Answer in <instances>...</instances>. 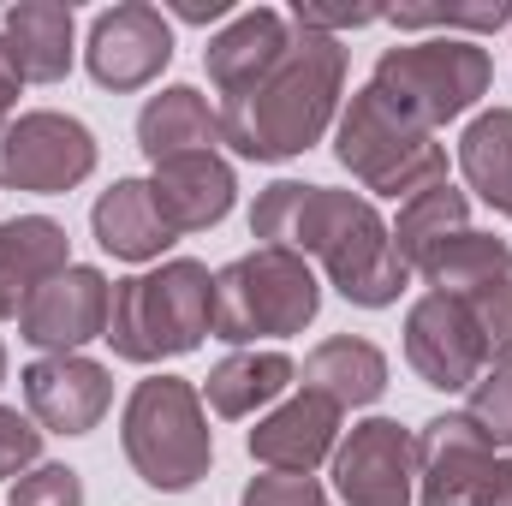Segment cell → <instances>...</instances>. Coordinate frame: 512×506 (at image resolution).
Instances as JSON below:
<instances>
[{
  "label": "cell",
  "mask_w": 512,
  "mask_h": 506,
  "mask_svg": "<svg viewBox=\"0 0 512 506\" xmlns=\"http://www.w3.org/2000/svg\"><path fill=\"white\" fill-rule=\"evenodd\" d=\"M251 233L262 245H280L292 256H316L328 268V280L340 286V298L364 304V310H387L411 280V268L393 251V233L376 215V203L352 197V191L280 179L256 197Z\"/></svg>",
  "instance_id": "cell-1"
},
{
  "label": "cell",
  "mask_w": 512,
  "mask_h": 506,
  "mask_svg": "<svg viewBox=\"0 0 512 506\" xmlns=\"http://www.w3.org/2000/svg\"><path fill=\"white\" fill-rule=\"evenodd\" d=\"M340 90H346L340 36L292 24V42L280 48V60L215 108L221 143H233L245 161H292L310 143H322V131L334 126Z\"/></svg>",
  "instance_id": "cell-2"
},
{
  "label": "cell",
  "mask_w": 512,
  "mask_h": 506,
  "mask_svg": "<svg viewBox=\"0 0 512 506\" xmlns=\"http://www.w3.org/2000/svg\"><path fill=\"white\" fill-rule=\"evenodd\" d=\"M215 334V274L191 256H173L149 274L114 280V310H108V346L126 364H161L185 358Z\"/></svg>",
  "instance_id": "cell-3"
},
{
  "label": "cell",
  "mask_w": 512,
  "mask_h": 506,
  "mask_svg": "<svg viewBox=\"0 0 512 506\" xmlns=\"http://www.w3.org/2000/svg\"><path fill=\"white\" fill-rule=\"evenodd\" d=\"M120 441H126L131 471L149 489H167V495L203 483L209 465H215V435H209L203 393L179 376H149L131 387Z\"/></svg>",
  "instance_id": "cell-4"
},
{
  "label": "cell",
  "mask_w": 512,
  "mask_h": 506,
  "mask_svg": "<svg viewBox=\"0 0 512 506\" xmlns=\"http://www.w3.org/2000/svg\"><path fill=\"white\" fill-rule=\"evenodd\" d=\"M316 310H322V286L310 262L280 245H256L251 256H233L215 274V340L227 346L304 334Z\"/></svg>",
  "instance_id": "cell-5"
},
{
  "label": "cell",
  "mask_w": 512,
  "mask_h": 506,
  "mask_svg": "<svg viewBox=\"0 0 512 506\" xmlns=\"http://www.w3.org/2000/svg\"><path fill=\"white\" fill-rule=\"evenodd\" d=\"M334 155L364 191H382V197H417L429 185H447V149L435 143V131L399 114L376 84L352 96Z\"/></svg>",
  "instance_id": "cell-6"
},
{
  "label": "cell",
  "mask_w": 512,
  "mask_h": 506,
  "mask_svg": "<svg viewBox=\"0 0 512 506\" xmlns=\"http://www.w3.org/2000/svg\"><path fill=\"white\" fill-rule=\"evenodd\" d=\"M387 102L399 114H411L417 126L441 131L447 120L471 114L489 84H495V66L477 42H453V36H429V42H405V48H387L376 60V78Z\"/></svg>",
  "instance_id": "cell-7"
},
{
  "label": "cell",
  "mask_w": 512,
  "mask_h": 506,
  "mask_svg": "<svg viewBox=\"0 0 512 506\" xmlns=\"http://www.w3.org/2000/svg\"><path fill=\"white\" fill-rule=\"evenodd\" d=\"M90 173H96V137L72 114L36 108V114H18L0 131V185L6 191L60 197L72 185H84Z\"/></svg>",
  "instance_id": "cell-8"
},
{
  "label": "cell",
  "mask_w": 512,
  "mask_h": 506,
  "mask_svg": "<svg viewBox=\"0 0 512 506\" xmlns=\"http://www.w3.org/2000/svg\"><path fill=\"white\" fill-rule=\"evenodd\" d=\"M495 441L465 417H435L417 435V501L423 506H483L495 483Z\"/></svg>",
  "instance_id": "cell-9"
},
{
  "label": "cell",
  "mask_w": 512,
  "mask_h": 506,
  "mask_svg": "<svg viewBox=\"0 0 512 506\" xmlns=\"http://www.w3.org/2000/svg\"><path fill=\"white\" fill-rule=\"evenodd\" d=\"M84 60H90V78H96L102 90H114V96L155 84V78L167 72V60H173V30H167L161 6L126 0V6L96 12Z\"/></svg>",
  "instance_id": "cell-10"
},
{
  "label": "cell",
  "mask_w": 512,
  "mask_h": 506,
  "mask_svg": "<svg viewBox=\"0 0 512 506\" xmlns=\"http://www.w3.org/2000/svg\"><path fill=\"white\" fill-rule=\"evenodd\" d=\"M108 310H114V286L102 268H60L24 310H18V334L30 346H42L48 358H66L78 352L84 340H102L108 334Z\"/></svg>",
  "instance_id": "cell-11"
},
{
  "label": "cell",
  "mask_w": 512,
  "mask_h": 506,
  "mask_svg": "<svg viewBox=\"0 0 512 506\" xmlns=\"http://www.w3.org/2000/svg\"><path fill=\"white\" fill-rule=\"evenodd\" d=\"M334 489L346 506H411L417 495V441L393 423H358L334 453Z\"/></svg>",
  "instance_id": "cell-12"
},
{
  "label": "cell",
  "mask_w": 512,
  "mask_h": 506,
  "mask_svg": "<svg viewBox=\"0 0 512 506\" xmlns=\"http://www.w3.org/2000/svg\"><path fill=\"white\" fill-rule=\"evenodd\" d=\"M405 358L423 376V387H441V393L477 387L483 381V340H477L465 298H441V292L417 298L405 316Z\"/></svg>",
  "instance_id": "cell-13"
},
{
  "label": "cell",
  "mask_w": 512,
  "mask_h": 506,
  "mask_svg": "<svg viewBox=\"0 0 512 506\" xmlns=\"http://www.w3.org/2000/svg\"><path fill=\"white\" fill-rule=\"evenodd\" d=\"M24 405H30V423L42 435H90L108 405H114V376L96 364V358H36L24 370Z\"/></svg>",
  "instance_id": "cell-14"
},
{
  "label": "cell",
  "mask_w": 512,
  "mask_h": 506,
  "mask_svg": "<svg viewBox=\"0 0 512 506\" xmlns=\"http://www.w3.org/2000/svg\"><path fill=\"white\" fill-rule=\"evenodd\" d=\"M334 435H340V405L304 387L251 429V459L286 477H310L334 453Z\"/></svg>",
  "instance_id": "cell-15"
},
{
  "label": "cell",
  "mask_w": 512,
  "mask_h": 506,
  "mask_svg": "<svg viewBox=\"0 0 512 506\" xmlns=\"http://www.w3.org/2000/svg\"><path fill=\"white\" fill-rule=\"evenodd\" d=\"M149 191H155L161 215L173 221V233H209V227L227 221L239 185H233V167L215 149H197V155L161 161L155 179H149Z\"/></svg>",
  "instance_id": "cell-16"
},
{
  "label": "cell",
  "mask_w": 512,
  "mask_h": 506,
  "mask_svg": "<svg viewBox=\"0 0 512 506\" xmlns=\"http://www.w3.org/2000/svg\"><path fill=\"white\" fill-rule=\"evenodd\" d=\"M60 268H72V239L48 215H18L0 227V316H18Z\"/></svg>",
  "instance_id": "cell-17"
},
{
  "label": "cell",
  "mask_w": 512,
  "mask_h": 506,
  "mask_svg": "<svg viewBox=\"0 0 512 506\" xmlns=\"http://www.w3.org/2000/svg\"><path fill=\"white\" fill-rule=\"evenodd\" d=\"M292 42V18L286 12H274V6H256V12H239L209 48H203V66H209V84H215V96L227 102V96H239L245 84H256L274 60H280V48Z\"/></svg>",
  "instance_id": "cell-18"
},
{
  "label": "cell",
  "mask_w": 512,
  "mask_h": 506,
  "mask_svg": "<svg viewBox=\"0 0 512 506\" xmlns=\"http://www.w3.org/2000/svg\"><path fill=\"white\" fill-rule=\"evenodd\" d=\"M90 227H96V245L108 256H120V262H155L179 239L173 221L161 215L149 179H120L114 191H102L96 209H90Z\"/></svg>",
  "instance_id": "cell-19"
},
{
  "label": "cell",
  "mask_w": 512,
  "mask_h": 506,
  "mask_svg": "<svg viewBox=\"0 0 512 506\" xmlns=\"http://www.w3.org/2000/svg\"><path fill=\"white\" fill-rule=\"evenodd\" d=\"M221 143V114L191 90V84H173L161 96L143 102L137 114V149L161 167L173 155H197V149H215Z\"/></svg>",
  "instance_id": "cell-20"
},
{
  "label": "cell",
  "mask_w": 512,
  "mask_h": 506,
  "mask_svg": "<svg viewBox=\"0 0 512 506\" xmlns=\"http://www.w3.org/2000/svg\"><path fill=\"white\" fill-rule=\"evenodd\" d=\"M6 48L30 84H60L72 72V6L60 0H18L6 12Z\"/></svg>",
  "instance_id": "cell-21"
},
{
  "label": "cell",
  "mask_w": 512,
  "mask_h": 506,
  "mask_svg": "<svg viewBox=\"0 0 512 506\" xmlns=\"http://www.w3.org/2000/svg\"><path fill=\"white\" fill-rule=\"evenodd\" d=\"M304 387L322 393V399H334L340 411H346V405H376L387 393L382 346H370V340H358V334L322 340V346L304 358Z\"/></svg>",
  "instance_id": "cell-22"
},
{
  "label": "cell",
  "mask_w": 512,
  "mask_h": 506,
  "mask_svg": "<svg viewBox=\"0 0 512 506\" xmlns=\"http://www.w3.org/2000/svg\"><path fill=\"white\" fill-rule=\"evenodd\" d=\"M292 358L286 352H233V358H221L209 381H203V399H209V411L215 417H251L262 405H274L286 387H292Z\"/></svg>",
  "instance_id": "cell-23"
},
{
  "label": "cell",
  "mask_w": 512,
  "mask_h": 506,
  "mask_svg": "<svg viewBox=\"0 0 512 506\" xmlns=\"http://www.w3.org/2000/svg\"><path fill=\"white\" fill-rule=\"evenodd\" d=\"M387 233H393V251H399L405 268H423L447 239L471 233V203H465V191H453V185H429V191H417V197L399 203V221H393Z\"/></svg>",
  "instance_id": "cell-24"
},
{
  "label": "cell",
  "mask_w": 512,
  "mask_h": 506,
  "mask_svg": "<svg viewBox=\"0 0 512 506\" xmlns=\"http://www.w3.org/2000/svg\"><path fill=\"white\" fill-rule=\"evenodd\" d=\"M459 173H465V185L489 209H501L512 221V108H489V114H477L465 126V137H459Z\"/></svg>",
  "instance_id": "cell-25"
},
{
  "label": "cell",
  "mask_w": 512,
  "mask_h": 506,
  "mask_svg": "<svg viewBox=\"0 0 512 506\" xmlns=\"http://www.w3.org/2000/svg\"><path fill=\"white\" fill-rule=\"evenodd\" d=\"M417 274L441 298H477V292H489L495 280L512 274V251H507V239H495V233H459V239H447L441 251L429 256Z\"/></svg>",
  "instance_id": "cell-26"
},
{
  "label": "cell",
  "mask_w": 512,
  "mask_h": 506,
  "mask_svg": "<svg viewBox=\"0 0 512 506\" xmlns=\"http://www.w3.org/2000/svg\"><path fill=\"white\" fill-rule=\"evenodd\" d=\"M471 322H477V340H483V370H512V274L495 280L489 292L465 298Z\"/></svg>",
  "instance_id": "cell-27"
},
{
  "label": "cell",
  "mask_w": 512,
  "mask_h": 506,
  "mask_svg": "<svg viewBox=\"0 0 512 506\" xmlns=\"http://www.w3.org/2000/svg\"><path fill=\"white\" fill-rule=\"evenodd\" d=\"M399 30H501L512 18L507 0H477V6H393L387 12Z\"/></svg>",
  "instance_id": "cell-28"
},
{
  "label": "cell",
  "mask_w": 512,
  "mask_h": 506,
  "mask_svg": "<svg viewBox=\"0 0 512 506\" xmlns=\"http://www.w3.org/2000/svg\"><path fill=\"white\" fill-rule=\"evenodd\" d=\"M6 506H84V477L72 465H36L12 483Z\"/></svg>",
  "instance_id": "cell-29"
},
{
  "label": "cell",
  "mask_w": 512,
  "mask_h": 506,
  "mask_svg": "<svg viewBox=\"0 0 512 506\" xmlns=\"http://www.w3.org/2000/svg\"><path fill=\"white\" fill-rule=\"evenodd\" d=\"M495 447H512V370H489L471 387V411H465Z\"/></svg>",
  "instance_id": "cell-30"
},
{
  "label": "cell",
  "mask_w": 512,
  "mask_h": 506,
  "mask_svg": "<svg viewBox=\"0 0 512 506\" xmlns=\"http://www.w3.org/2000/svg\"><path fill=\"white\" fill-rule=\"evenodd\" d=\"M387 18V6H370V0H292V24H304V30H322V36H334V30H358V24H376Z\"/></svg>",
  "instance_id": "cell-31"
},
{
  "label": "cell",
  "mask_w": 512,
  "mask_h": 506,
  "mask_svg": "<svg viewBox=\"0 0 512 506\" xmlns=\"http://www.w3.org/2000/svg\"><path fill=\"white\" fill-rule=\"evenodd\" d=\"M36 459H42V429L12 405H0V477H24L36 471Z\"/></svg>",
  "instance_id": "cell-32"
},
{
  "label": "cell",
  "mask_w": 512,
  "mask_h": 506,
  "mask_svg": "<svg viewBox=\"0 0 512 506\" xmlns=\"http://www.w3.org/2000/svg\"><path fill=\"white\" fill-rule=\"evenodd\" d=\"M239 506H328L322 483L316 477H286V471H268V477H251L245 501Z\"/></svg>",
  "instance_id": "cell-33"
},
{
  "label": "cell",
  "mask_w": 512,
  "mask_h": 506,
  "mask_svg": "<svg viewBox=\"0 0 512 506\" xmlns=\"http://www.w3.org/2000/svg\"><path fill=\"white\" fill-rule=\"evenodd\" d=\"M18 90H24V72H18L12 48H6V36H0V131L12 126V102H18Z\"/></svg>",
  "instance_id": "cell-34"
},
{
  "label": "cell",
  "mask_w": 512,
  "mask_h": 506,
  "mask_svg": "<svg viewBox=\"0 0 512 506\" xmlns=\"http://www.w3.org/2000/svg\"><path fill=\"white\" fill-rule=\"evenodd\" d=\"M227 12H233L227 0H173V18H185V24H215Z\"/></svg>",
  "instance_id": "cell-35"
},
{
  "label": "cell",
  "mask_w": 512,
  "mask_h": 506,
  "mask_svg": "<svg viewBox=\"0 0 512 506\" xmlns=\"http://www.w3.org/2000/svg\"><path fill=\"white\" fill-rule=\"evenodd\" d=\"M483 506H512V459L495 465V483H489V501Z\"/></svg>",
  "instance_id": "cell-36"
},
{
  "label": "cell",
  "mask_w": 512,
  "mask_h": 506,
  "mask_svg": "<svg viewBox=\"0 0 512 506\" xmlns=\"http://www.w3.org/2000/svg\"><path fill=\"white\" fill-rule=\"evenodd\" d=\"M0 381H6V346H0Z\"/></svg>",
  "instance_id": "cell-37"
}]
</instances>
